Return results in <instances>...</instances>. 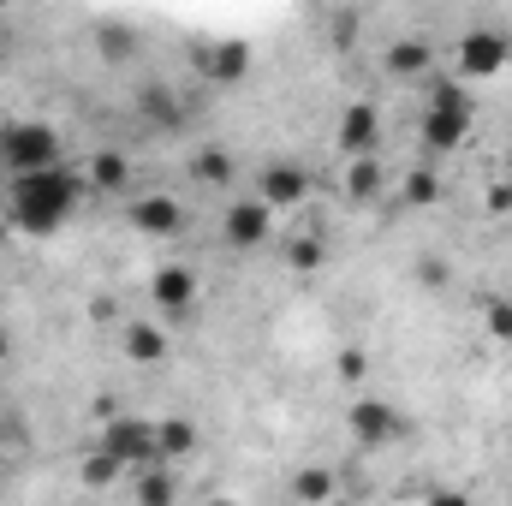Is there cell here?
Returning a JSON list of instances; mask_svg holds the SVG:
<instances>
[{
    "label": "cell",
    "instance_id": "obj_20",
    "mask_svg": "<svg viewBox=\"0 0 512 506\" xmlns=\"http://www.w3.org/2000/svg\"><path fill=\"white\" fill-rule=\"evenodd\" d=\"M399 197H405L411 209H435V203H441V179H435V167H411L405 185H399Z\"/></svg>",
    "mask_w": 512,
    "mask_h": 506
},
{
    "label": "cell",
    "instance_id": "obj_18",
    "mask_svg": "<svg viewBox=\"0 0 512 506\" xmlns=\"http://www.w3.org/2000/svg\"><path fill=\"white\" fill-rule=\"evenodd\" d=\"M334 483H340V477H334L328 465H304V471L292 477V495L304 506H322V501H334Z\"/></svg>",
    "mask_w": 512,
    "mask_h": 506
},
{
    "label": "cell",
    "instance_id": "obj_4",
    "mask_svg": "<svg viewBox=\"0 0 512 506\" xmlns=\"http://www.w3.org/2000/svg\"><path fill=\"white\" fill-rule=\"evenodd\" d=\"M346 429H352L358 447H387V441L405 435V417H399L387 399H352V405H346Z\"/></svg>",
    "mask_w": 512,
    "mask_h": 506
},
{
    "label": "cell",
    "instance_id": "obj_30",
    "mask_svg": "<svg viewBox=\"0 0 512 506\" xmlns=\"http://www.w3.org/2000/svg\"><path fill=\"white\" fill-rule=\"evenodd\" d=\"M0 441H24V429H18V423H6V417H0Z\"/></svg>",
    "mask_w": 512,
    "mask_h": 506
},
{
    "label": "cell",
    "instance_id": "obj_25",
    "mask_svg": "<svg viewBox=\"0 0 512 506\" xmlns=\"http://www.w3.org/2000/svg\"><path fill=\"white\" fill-rule=\"evenodd\" d=\"M429 108H441V114H471V96H465L459 84H435V96H429Z\"/></svg>",
    "mask_w": 512,
    "mask_h": 506
},
{
    "label": "cell",
    "instance_id": "obj_29",
    "mask_svg": "<svg viewBox=\"0 0 512 506\" xmlns=\"http://www.w3.org/2000/svg\"><path fill=\"white\" fill-rule=\"evenodd\" d=\"M423 506H471V495H459V489H441V495H429Z\"/></svg>",
    "mask_w": 512,
    "mask_h": 506
},
{
    "label": "cell",
    "instance_id": "obj_2",
    "mask_svg": "<svg viewBox=\"0 0 512 506\" xmlns=\"http://www.w3.org/2000/svg\"><path fill=\"white\" fill-rule=\"evenodd\" d=\"M0 161L12 167V179L18 173H48V167H60V131L48 120H6L0 126Z\"/></svg>",
    "mask_w": 512,
    "mask_h": 506
},
{
    "label": "cell",
    "instance_id": "obj_32",
    "mask_svg": "<svg viewBox=\"0 0 512 506\" xmlns=\"http://www.w3.org/2000/svg\"><path fill=\"white\" fill-rule=\"evenodd\" d=\"M209 506H239V501H209Z\"/></svg>",
    "mask_w": 512,
    "mask_h": 506
},
{
    "label": "cell",
    "instance_id": "obj_3",
    "mask_svg": "<svg viewBox=\"0 0 512 506\" xmlns=\"http://www.w3.org/2000/svg\"><path fill=\"white\" fill-rule=\"evenodd\" d=\"M120 471H149V465H161V453H155V423L149 417H108V429H102V441H96Z\"/></svg>",
    "mask_w": 512,
    "mask_h": 506
},
{
    "label": "cell",
    "instance_id": "obj_15",
    "mask_svg": "<svg viewBox=\"0 0 512 506\" xmlns=\"http://www.w3.org/2000/svg\"><path fill=\"white\" fill-rule=\"evenodd\" d=\"M120 346H126L131 364H161V358H167V334H161L155 322H126V328H120Z\"/></svg>",
    "mask_w": 512,
    "mask_h": 506
},
{
    "label": "cell",
    "instance_id": "obj_12",
    "mask_svg": "<svg viewBox=\"0 0 512 506\" xmlns=\"http://www.w3.org/2000/svg\"><path fill=\"white\" fill-rule=\"evenodd\" d=\"M417 137H423L429 155H447V149H459V143L471 137V114H441V108H429L423 126H417Z\"/></svg>",
    "mask_w": 512,
    "mask_h": 506
},
{
    "label": "cell",
    "instance_id": "obj_6",
    "mask_svg": "<svg viewBox=\"0 0 512 506\" xmlns=\"http://www.w3.org/2000/svg\"><path fill=\"white\" fill-rule=\"evenodd\" d=\"M221 233H227V245H233V251H256V245L274 233V209H268L262 197H239V203L227 209Z\"/></svg>",
    "mask_w": 512,
    "mask_h": 506
},
{
    "label": "cell",
    "instance_id": "obj_10",
    "mask_svg": "<svg viewBox=\"0 0 512 506\" xmlns=\"http://www.w3.org/2000/svg\"><path fill=\"white\" fill-rule=\"evenodd\" d=\"M149 298H155L167 316H179V310H191V304H197V274H191L185 262H167V268H155Z\"/></svg>",
    "mask_w": 512,
    "mask_h": 506
},
{
    "label": "cell",
    "instance_id": "obj_21",
    "mask_svg": "<svg viewBox=\"0 0 512 506\" xmlns=\"http://www.w3.org/2000/svg\"><path fill=\"white\" fill-rule=\"evenodd\" d=\"M191 173H197L203 185L221 191V185H233V155H227V149H203V155L191 161Z\"/></svg>",
    "mask_w": 512,
    "mask_h": 506
},
{
    "label": "cell",
    "instance_id": "obj_24",
    "mask_svg": "<svg viewBox=\"0 0 512 506\" xmlns=\"http://www.w3.org/2000/svg\"><path fill=\"white\" fill-rule=\"evenodd\" d=\"M483 322H489V334H495L501 346H512V298H489Z\"/></svg>",
    "mask_w": 512,
    "mask_h": 506
},
{
    "label": "cell",
    "instance_id": "obj_11",
    "mask_svg": "<svg viewBox=\"0 0 512 506\" xmlns=\"http://www.w3.org/2000/svg\"><path fill=\"white\" fill-rule=\"evenodd\" d=\"M131 227H137L143 239H173V233L185 227V209H179L173 197H137V203H131Z\"/></svg>",
    "mask_w": 512,
    "mask_h": 506
},
{
    "label": "cell",
    "instance_id": "obj_14",
    "mask_svg": "<svg viewBox=\"0 0 512 506\" xmlns=\"http://www.w3.org/2000/svg\"><path fill=\"white\" fill-rule=\"evenodd\" d=\"M155 453H161V465L197 453V423H191V417H161V423H155Z\"/></svg>",
    "mask_w": 512,
    "mask_h": 506
},
{
    "label": "cell",
    "instance_id": "obj_7",
    "mask_svg": "<svg viewBox=\"0 0 512 506\" xmlns=\"http://www.w3.org/2000/svg\"><path fill=\"white\" fill-rule=\"evenodd\" d=\"M507 60H512V42L501 30H471V36L459 42V72H465V78H495Z\"/></svg>",
    "mask_w": 512,
    "mask_h": 506
},
{
    "label": "cell",
    "instance_id": "obj_31",
    "mask_svg": "<svg viewBox=\"0 0 512 506\" xmlns=\"http://www.w3.org/2000/svg\"><path fill=\"white\" fill-rule=\"evenodd\" d=\"M0 358H6V328H0Z\"/></svg>",
    "mask_w": 512,
    "mask_h": 506
},
{
    "label": "cell",
    "instance_id": "obj_17",
    "mask_svg": "<svg viewBox=\"0 0 512 506\" xmlns=\"http://www.w3.org/2000/svg\"><path fill=\"white\" fill-rule=\"evenodd\" d=\"M137 506H179V477L167 465L137 471Z\"/></svg>",
    "mask_w": 512,
    "mask_h": 506
},
{
    "label": "cell",
    "instance_id": "obj_16",
    "mask_svg": "<svg viewBox=\"0 0 512 506\" xmlns=\"http://www.w3.org/2000/svg\"><path fill=\"white\" fill-rule=\"evenodd\" d=\"M429 60H435V48H429L423 36H405V42L387 48V72H393V78H423Z\"/></svg>",
    "mask_w": 512,
    "mask_h": 506
},
{
    "label": "cell",
    "instance_id": "obj_5",
    "mask_svg": "<svg viewBox=\"0 0 512 506\" xmlns=\"http://www.w3.org/2000/svg\"><path fill=\"white\" fill-rule=\"evenodd\" d=\"M334 143H340L346 161H370L376 143H382V114H376L370 102H352V108L340 114V126H334Z\"/></svg>",
    "mask_w": 512,
    "mask_h": 506
},
{
    "label": "cell",
    "instance_id": "obj_13",
    "mask_svg": "<svg viewBox=\"0 0 512 506\" xmlns=\"http://www.w3.org/2000/svg\"><path fill=\"white\" fill-rule=\"evenodd\" d=\"M126 185H131V161L120 155V149H96L90 167H84V191L114 197V191H126Z\"/></svg>",
    "mask_w": 512,
    "mask_h": 506
},
{
    "label": "cell",
    "instance_id": "obj_28",
    "mask_svg": "<svg viewBox=\"0 0 512 506\" xmlns=\"http://www.w3.org/2000/svg\"><path fill=\"white\" fill-rule=\"evenodd\" d=\"M483 209H489V215H512V179H495V185H489Z\"/></svg>",
    "mask_w": 512,
    "mask_h": 506
},
{
    "label": "cell",
    "instance_id": "obj_23",
    "mask_svg": "<svg viewBox=\"0 0 512 506\" xmlns=\"http://www.w3.org/2000/svg\"><path fill=\"white\" fill-rule=\"evenodd\" d=\"M322 256H328V245H322L316 233H298V239L286 245V262H292L298 274H316V268H322Z\"/></svg>",
    "mask_w": 512,
    "mask_h": 506
},
{
    "label": "cell",
    "instance_id": "obj_9",
    "mask_svg": "<svg viewBox=\"0 0 512 506\" xmlns=\"http://www.w3.org/2000/svg\"><path fill=\"white\" fill-rule=\"evenodd\" d=\"M197 72L209 78V84H245L251 78V48L245 42H209V48H197Z\"/></svg>",
    "mask_w": 512,
    "mask_h": 506
},
{
    "label": "cell",
    "instance_id": "obj_27",
    "mask_svg": "<svg viewBox=\"0 0 512 506\" xmlns=\"http://www.w3.org/2000/svg\"><path fill=\"white\" fill-rule=\"evenodd\" d=\"M417 280H423V286H447V280H453V268H447L441 256H423V262H417Z\"/></svg>",
    "mask_w": 512,
    "mask_h": 506
},
{
    "label": "cell",
    "instance_id": "obj_22",
    "mask_svg": "<svg viewBox=\"0 0 512 506\" xmlns=\"http://www.w3.org/2000/svg\"><path fill=\"white\" fill-rule=\"evenodd\" d=\"M78 477H84V489H114V483H120L126 471H120V465H114V459H108V453L96 447V453H90V459L78 465Z\"/></svg>",
    "mask_w": 512,
    "mask_h": 506
},
{
    "label": "cell",
    "instance_id": "obj_19",
    "mask_svg": "<svg viewBox=\"0 0 512 506\" xmlns=\"http://www.w3.org/2000/svg\"><path fill=\"white\" fill-rule=\"evenodd\" d=\"M346 197H358V203L382 197V161L376 155L370 161H346Z\"/></svg>",
    "mask_w": 512,
    "mask_h": 506
},
{
    "label": "cell",
    "instance_id": "obj_1",
    "mask_svg": "<svg viewBox=\"0 0 512 506\" xmlns=\"http://www.w3.org/2000/svg\"><path fill=\"white\" fill-rule=\"evenodd\" d=\"M78 197H84V179H78L72 167L18 173V179H12V197H6V215H12V227H18V233L48 239V233H60V227L72 221Z\"/></svg>",
    "mask_w": 512,
    "mask_h": 506
},
{
    "label": "cell",
    "instance_id": "obj_8",
    "mask_svg": "<svg viewBox=\"0 0 512 506\" xmlns=\"http://www.w3.org/2000/svg\"><path fill=\"white\" fill-rule=\"evenodd\" d=\"M256 197H262L268 209H292V203L310 197V173H304L298 161H274V167L256 173Z\"/></svg>",
    "mask_w": 512,
    "mask_h": 506
},
{
    "label": "cell",
    "instance_id": "obj_26",
    "mask_svg": "<svg viewBox=\"0 0 512 506\" xmlns=\"http://www.w3.org/2000/svg\"><path fill=\"white\" fill-rule=\"evenodd\" d=\"M334 370H340V381H364V376H370V358H364V352H358V346H346V352H340V364H334Z\"/></svg>",
    "mask_w": 512,
    "mask_h": 506
}]
</instances>
